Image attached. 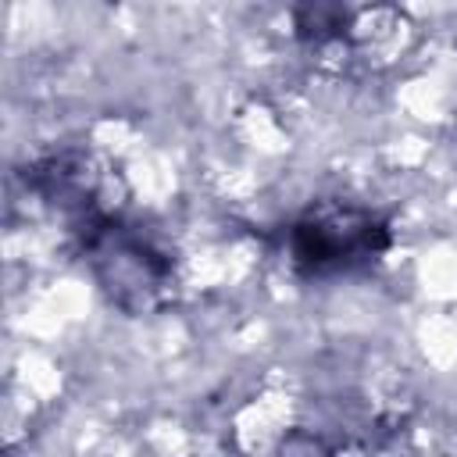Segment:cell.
<instances>
[{"mask_svg": "<svg viewBox=\"0 0 457 457\" xmlns=\"http://www.w3.org/2000/svg\"><path fill=\"white\" fill-rule=\"evenodd\" d=\"M389 246L386 221L357 204H321L289 225V261L300 275L325 278L371 264Z\"/></svg>", "mask_w": 457, "mask_h": 457, "instance_id": "cell-1", "label": "cell"}]
</instances>
